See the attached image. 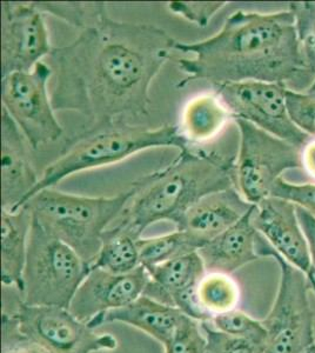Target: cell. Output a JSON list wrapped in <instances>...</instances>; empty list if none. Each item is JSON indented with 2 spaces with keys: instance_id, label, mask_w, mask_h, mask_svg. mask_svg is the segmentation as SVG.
Here are the masks:
<instances>
[{
  "instance_id": "ac0fdd59",
  "label": "cell",
  "mask_w": 315,
  "mask_h": 353,
  "mask_svg": "<svg viewBox=\"0 0 315 353\" xmlns=\"http://www.w3.org/2000/svg\"><path fill=\"white\" fill-rule=\"evenodd\" d=\"M253 210L254 206L231 229L198 250L206 273L231 274L260 259L256 253L258 231L252 224Z\"/></svg>"
},
{
  "instance_id": "4dcf8cb0",
  "label": "cell",
  "mask_w": 315,
  "mask_h": 353,
  "mask_svg": "<svg viewBox=\"0 0 315 353\" xmlns=\"http://www.w3.org/2000/svg\"><path fill=\"white\" fill-rule=\"evenodd\" d=\"M201 329L207 339V353H263L251 341L221 332L210 321L201 323Z\"/></svg>"
},
{
  "instance_id": "6da1fadb",
  "label": "cell",
  "mask_w": 315,
  "mask_h": 353,
  "mask_svg": "<svg viewBox=\"0 0 315 353\" xmlns=\"http://www.w3.org/2000/svg\"><path fill=\"white\" fill-rule=\"evenodd\" d=\"M176 44L163 28L116 21L106 13L50 53L53 109L79 114L88 129L148 116L152 81Z\"/></svg>"
},
{
  "instance_id": "4fadbf2b",
  "label": "cell",
  "mask_w": 315,
  "mask_h": 353,
  "mask_svg": "<svg viewBox=\"0 0 315 353\" xmlns=\"http://www.w3.org/2000/svg\"><path fill=\"white\" fill-rule=\"evenodd\" d=\"M145 269L150 281L143 296L176 307L200 323L211 321L196 301V286L206 274L199 253L192 252Z\"/></svg>"
},
{
  "instance_id": "30bf717a",
  "label": "cell",
  "mask_w": 315,
  "mask_h": 353,
  "mask_svg": "<svg viewBox=\"0 0 315 353\" xmlns=\"http://www.w3.org/2000/svg\"><path fill=\"white\" fill-rule=\"evenodd\" d=\"M287 88L276 83L243 81L216 85L219 97L233 119H243L303 150L311 137L296 128L288 114Z\"/></svg>"
},
{
  "instance_id": "3957f363",
  "label": "cell",
  "mask_w": 315,
  "mask_h": 353,
  "mask_svg": "<svg viewBox=\"0 0 315 353\" xmlns=\"http://www.w3.org/2000/svg\"><path fill=\"white\" fill-rule=\"evenodd\" d=\"M236 154L186 148L164 169L141 176L118 224L141 238L158 221L178 225L193 205L211 193L236 188Z\"/></svg>"
},
{
  "instance_id": "52a82bcc",
  "label": "cell",
  "mask_w": 315,
  "mask_h": 353,
  "mask_svg": "<svg viewBox=\"0 0 315 353\" xmlns=\"http://www.w3.org/2000/svg\"><path fill=\"white\" fill-rule=\"evenodd\" d=\"M256 253L271 257L280 268V281L271 311L263 319L267 341L263 353H303L315 344L311 285L306 273L281 257L258 232Z\"/></svg>"
},
{
  "instance_id": "5bb4252c",
  "label": "cell",
  "mask_w": 315,
  "mask_h": 353,
  "mask_svg": "<svg viewBox=\"0 0 315 353\" xmlns=\"http://www.w3.org/2000/svg\"><path fill=\"white\" fill-rule=\"evenodd\" d=\"M148 281L144 266L125 274L91 268L68 310L79 321L88 323L99 314L124 307L141 297Z\"/></svg>"
},
{
  "instance_id": "9c48e42d",
  "label": "cell",
  "mask_w": 315,
  "mask_h": 353,
  "mask_svg": "<svg viewBox=\"0 0 315 353\" xmlns=\"http://www.w3.org/2000/svg\"><path fill=\"white\" fill-rule=\"evenodd\" d=\"M52 76L50 64L40 61L28 72L1 77L3 110L12 118L33 150L58 141L64 133L48 93V81Z\"/></svg>"
},
{
  "instance_id": "e575fe53",
  "label": "cell",
  "mask_w": 315,
  "mask_h": 353,
  "mask_svg": "<svg viewBox=\"0 0 315 353\" xmlns=\"http://www.w3.org/2000/svg\"><path fill=\"white\" fill-rule=\"evenodd\" d=\"M303 170L315 179V139H311L301 150Z\"/></svg>"
},
{
  "instance_id": "ffe728a7",
  "label": "cell",
  "mask_w": 315,
  "mask_h": 353,
  "mask_svg": "<svg viewBox=\"0 0 315 353\" xmlns=\"http://www.w3.org/2000/svg\"><path fill=\"white\" fill-rule=\"evenodd\" d=\"M32 213L26 208L1 212V284L18 292L23 288L28 236L32 228Z\"/></svg>"
},
{
  "instance_id": "836d02e7",
  "label": "cell",
  "mask_w": 315,
  "mask_h": 353,
  "mask_svg": "<svg viewBox=\"0 0 315 353\" xmlns=\"http://www.w3.org/2000/svg\"><path fill=\"white\" fill-rule=\"evenodd\" d=\"M296 214H298V219H299L303 234L307 241L309 256H311L312 270L311 272L306 276H307L309 284H313L315 283V216L303 208H300L298 205H296Z\"/></svg>"
},
{
  "instance_id": "603a6c76",
  "label": "cell",
  "mask_w": 315,
  "mask_h": 353,
  "mask_svg": "<svg viewBox=\"0 0 315 353\" xmlns=\"http://www.w3.org/2000/svg\"><path fill=\"white\" fill-rule=\"evenodd\" d=\"M240 290L231 274L206 273L196 286V301L210 319L236 310Z\"/></svg>"
},
{
  "instance_id": "f546056e",
  "label": "cell",
  "mask_w": 315,
  "mask_h": 353,
  "mask_svg": "<svg viewBox=\"0 0 315 353\" xmlns=\"http://www.w3.org/2000/svg\"><path fill=\"white\" fill-rule=\"evenodd\" d=\"M288 10L296 19V31L303 50L315 68V1L289 3Z\"/></svg>"
},
{
  "instance_id": "83f0119b",
  "label": "cell",
  "mask_w": 315,
  "mask_h": 353,
  "mask_svg": "<svg viewBox=\"0 0 315 353\" xmlns=\"http://www.w3.org/2000/svg\"><path fill=\"white\" fill-rule=\"evenodd\" d=\"M1 353H50L37 341L21 332L19 323L11 313L1 316Z\"/></svg>"
},
{
  "instance_id": "2e32d148",
  "label": "cell",
  "mask_w": 315,
  "mask_h": 353,
  "mask_svg": "<svg viewBox=\"0 0 315 353\" xmlns=\"http://www.w3.org/2000/svg\"><path fill=\"white\" fill-rule=\"evenodd\" d=\"M30 144L5 110L1 111V209H21L36 188L37 176L30 156Z\"/></svg>"
},
{
  "instance_id": "8992f818",
  "label": "cell",
  "mask_w": 315,
  "mask_h": 353,
  "mask_svg": "<svg viewBox=\"0 0 315 353\" xmlns=\"http://www.w3.org/2000/svg\"><path fill=\"white\" fill-rule=\"evenodd\" d=\"M90 271L91 266L74 250L33 219L20 301L30 306L70 309Z\"/></svg>"
},
{
  "instance_id": "74e56055",
  "label": "cell",
  "mask_w": 315,
  "mask_h": 353,
  "mask_svg": "<svg viewBox=\"0 0 315 353\" xmlns=\"http://www.w3.org/2000/svg\"><path fill=\"white\" fill-rule=\"evenodd\" d=\"M311 285V291L313 293H315V283L314 284H309Z\"/></svg>"
},
{
  "instance_id": "d590c367",
  "label": "cell",
  "mask_w": 315,
  "mask_h": 353,
  "mask_svg": "<svg viewBox=\"0 0 315 353\" xmlns=\"http://www.w3.org/2000/svg\"><path fill=\"white\" fill-rule=\"evenodd\" d=\"M303 353H315V344L309 346L308 349L305 350Z\"/></svg>"
},
{
  "instance_id": "5b68a950",
  "label": "cell",
  "mask_w": 315,
  "mask_h": 353,
  "mask_svg": "<svg viewBox=\"0 0 315 353\" xmlns=\"http://www.w3.org/2000/svg\"><path fill=\"white\" fill-rule=\"evenodd\" d=\"M131 194L128 189L112 197H84L46 189L23 208L30 210L34 221L91 266L99 253L103 234L108 225L121 216Z\"/></svg>"
},
{
  "instance_id": "cb8c5ba5",
  "label": "cell",
  "mask_w": 315,
  "mask_h": 353,
  "mask_svg": "<svg viewBox=\"0 0 315 353\" xmlns=\"http://www.w3.org/2000/svg\"><path fill=\"white\" fill-rule=\"evenodd\" d=\"M138 246L140 264L144 268L163 264L199 250L187 233L180 230L158 237L140 238Z\"/></svg>"
},
{
  "instance_id": "1f68e13d",
  "label": "cell",
  "mask_w": 315,
  "mask_h": 353,
  "mask_svg": "<svg viewBox=\"0 0 315 353\" xmlns=\"http://www.w3.org/2000/svg\"><path fill=\"white\" fill-rule=\"evenodd\" d=\"M227 3L223 1H204V3H191V1H171L167 8L172 13L184 18L190 23L196 24L198 28H206L213 17L225 8Z\"/></svg>"
},
{
  "instance_id": "7a4b0ae2",
  "label": "cell",
  "mask_w": 315,
  "mask_h": 353,
  "mask_svg": "<svg viewBox=\"0 0 315 353\" xmlns=\"http://www.w3.org/2000/svg\"><path fill=\"white\" fill-rule=\"evenodd\" d=\"M176 51L191 54L179 59L183 88L193 81L212 86L265 81L307 92L315 79L289 10L261 13L236 11L225 21L219 32L196 43L176 41Z\"/></svg>"
},
{
  "instance_id": "4316f807",
  "label": "cell",
  "mask_w": 315,
  "mask_h": 353,
  "mask_svg": "<svg viewBox=\"0 0 315 353\" xmlns=\"http://www.w3.org/2000/svg\"><path fill=\"white\" fill-rule=\"evenodd\" d=\"M164 350L165 353H207V339L201 323L184 316Z\"/></svg>"
},
{
  "instance_id": "8d00e7d4",
  "label": "cell",
  "mask_w": 315,
  "mask_h": 353,
  "mask_svg": "<svg viewBox=\"0 0 315 353\" xmlns=\"http://www.w3.org/2000/svg\"><path fill=\"white\" fill-rule=\"evenodd\" d=\"M307 92L312 93V94H315V79L314 81H313V84H312L311 88H309V90H308Z\"/></svg>"
},
{
  "instance_id": "ba28073f",
  "label": "cell",
  "mask_w": 315,
  "mask_h": 353,
  "mask_svg": "<svg viewBox=\"0 0 315 353\" xmlns=\"http://www.w3.org/2000/svg\"><path fill=\"white\" fill-rule=\"evenodd\" d=\"M239 141L236 189L252 205L272 197L276 181L287 170L303 169L301 149L243 119H233Z\"/></svg>"
},
{
  "instance_id": "44dd1931",
  "label": "cell",
  "mask_w": 315,
  "mask_h": 353,
  "mask_svg": "<svg viewBox=\"0 0 315 353\" xmlns=\"http://www.w3.org/2000/svg\"><path fill=\"white\" fill-rule=\"evenodd\" d=\"M228 121L233 118L219 97L214 92L204 93L186 104L179 128L188 144H200L216 138Z\"/></svg>"
},
{
  "instance_id": "e0dca14e",
  "label": "cell",
  "mask_w": 315,
  "mask_h": 353,
  "mask_svg": "<svg viewBox=\"0 0 315 353\" xmlns=\"http://www.w3.org/2000/svg\"><path fill=\"white\" fill-rule=\"evenodd\" d=\"M253 206L236 188L211 193L185 213L176 230L187 233L201 249L241 221Z\"/></svg>"
},
{
  "instance_id": "8fae6325",
  "label": "cell",
  "mask_w": 315,
  "mask_h": 353,
  "mask_svg": "<svg viewBox=\"0 0 315 353\" xmlns=\"http://www.w3.org/2000/svg\"><path fill=\"white\" fill-rule=\"evenodd\" d=\"M8 313L17 318L21 332L50 353L103 352L118 347L114 336L94 332L68 309L30 306L19 301L14 311Z\"/></svg>"
},
{
  "instance_id": "f1b7e54d",
  "label": "cell",
  "mask_w": 315,
  "mask_h": 353,
  "mask_svg": "<svg viewBox=\"0 0 315 353\" xmlns=\"http://www.w3.org/2000/svg\"><path fill=\"white\" fill-rule=\"evenodd\" d=\"M286 105L296 128L315 139V94L287 90Z\"/></svg>"
},
{
  "instance_id": "484cf974",
  "label": "cell",
  "mask_w": 315,
  "mask_h": 353,
  "mask_svg": "<svg viewBox=\"0 0 315 353\" xmlns=\"http://www.w3.org/2000/svg\"><path fill=\"white\" fill-rule=\"evenodd\" d=\"M210 323L221 332L251 341L252 344H254L263 352L267 341V331L263 321H256L243 311L236 309L218 314L212 318Z\"/></svg>"
},
{
  "instance_id": "7c38bea8",
  "label": "cell",
  "mask_w": 315,
  "mask_h": 353,
  "mask_svg": "<svg viewBox=\"0 0 315 353\" xmlns=\"http://www.w3.org/2000/svg\"><path fill=\"white\" fill-rule=\"evenodd\" d=\"M52 51L44 14L33 3H1V77L28 72Z\"/></svg>"
},
{
  "instance_id": "d6a6232c",
  "label": "cell",
  "mask_w": 315,
  "mask_h": 353,
  "mask_svg": "<svg viewBox=\"0 0 315 353\" xmlns=\"http://www.w3.org/2000/svg\"><path fill=\"white\" fill-rule=\"evenodd\" d=\"M272 197L283 198L315 216V184H293L280 178Z\"/></svg>"
},
{
  "instance_id": "9a60e30c",
  "label": "cell",
  "mask_w": 315,
  "mask_h": 353,
  "mask_svg": "<svg viewBox=\"0 0 315 353\" xmlns=\"http://www.w3.org/2000/svg\"><path fill=\"white\" fill-rule=\"evenodd\" d=\"M252 224L281 257L306 274L311 272V256L296 204L283 198H267L254 205Z\"/></svg>"
},
{
  "instance_id": "d4e9b609",
  "label": "cell",
  "mask_w": 315,
  "mask_h": 353,
  "mask_svg": "<svg viewBox=\"0 0 315 353\" xmlns=\"http://www.w3.org/2000/svg\"><path fill=\"white\" fill-rule=\"evenodd\" d=\"M40 12L56 17L81 31L108 12L105 3H33Z\"/></svg>"
},
{
  "instance_id": "d6986e66",
  "label": "cell",
  "mask_w": 315,
  "mask_h": 353,
  "mask_svg": "<svg viewBox=\"0 0 315 353\" xmlns=\"http://www.w3.org/2000/svg\"><path fill=\"white\" fill-rule=\"evenodd\" d=\"M184 316L176 307L141 296L124 307L96 316L88 321V325L96 330L105 324L123 323L141 330L159 341L161 345L166 346Z\"/></svg>"
},
{
  "instance_id": "277c9868",
  "label": "cell",
  "mask_w": 315,
  "mask_h": 353,
  "mask_svg": "<svg viewBox=\"0 0 315 353\" xmlns=\"http://www.w3.org/2000/svg\"><path fill=\"white\" fill-rule=\"evenodd\" d=\"M188 146L179 125L145 129L130 123H113L86 129L65 148L56 161L46 166L25 204L37 193L53 189L74 173L116 164L145 150L176 148L183 151Z\"/></svg>"
},
{
  "instance_id": "7402d4cb",
  "label": "cell",
  "mask_w": 315,
  "mask_h": 353,
  "mask_svg": "<svg viewBox=\"0 0 315 353\" xmlns=\"http://www.w3.org/2000/svg\"><path fill=\"white\" fill-rule=\"evenodd\" d=\"M139 239L123 225L116 224L114 228L106 230L101 237L99 253L91 268L114 274L134 271L141 266Z\"/></svg>"
}]
</instances>
